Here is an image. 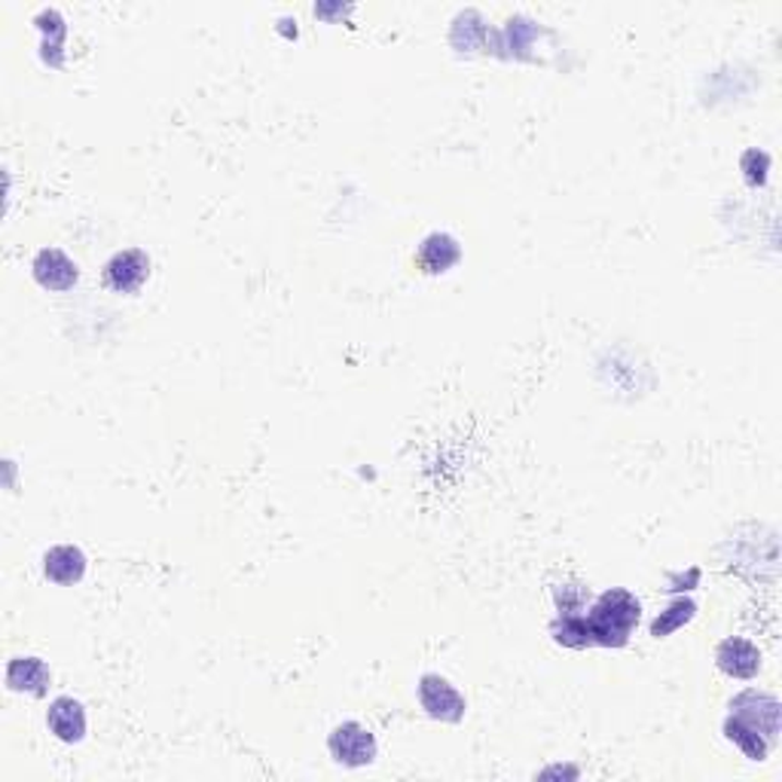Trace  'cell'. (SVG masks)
<instances>
[{
  "instance_id": "1",
  "label": "cell",
  "mask_w": 782,
  "mask_h": 782,
  "mask_svg": "<svg viewBox=\"0 0 782 782\" xmlns=\"http://www.w3.org/2000/svg\"><path fill=\"white\" fill-rule=\"evenodd\" d=\"M639 617H642L639 599L624 587H612L590 605V614H587L590 639L605 648H621V645H627Z\"/></svg>"
},
{
  "instance_id": "2",
  "label": "cell",
  "mask_w": 782,
  "mask_h": 782,
  "mask_svg": "<svg viewBox=\"0 0 782 782\" xmlns=\"http://www.w3.org/2000/svg\"><path fill=\"white\" fill-rule=\"evenodd\" d=\"M731 715L755 727L767 743H777V736H780V700L773 694H761V690L739 694L731 700Z\"/></svg>"
},
{
  "instance_id": "3",
  "label": "cell",
  "mask_w": 782,
  "mask_h": 782,
  "mask_svg": "<svg viewBox=\"0 0 782 782\" xmlns=\"http://www.w3.org/2000/svg\"><path fill=\"white\" fill-rule=\"evenodd\" d=\"M327 749H330L337 765L368 767L376 758V739H373V734L364 724L346 721V724L334 727V734L327 739Z\"/></svg>"
},
{
  "instance_id": "4",
  "label": "cell",
  "mask_w": 782,
  "mask_h": 782,
  "mask_svg": "<svg viewBox=\"0 0 782 782\" xmlns=\"http://www.w3.org/2000/svg\"><path fill=\"white\" fill-rule=\"evenodd\" d=\"M419 703L431 719L449 721V724L465 719V697L446 682L444 675L429 673L419 678Z\"/></svg>"
},
{
  "instance_id": "5",
  "label": "cell",
  "mask_w": 782,
  "mask_h": 782,
  "mask_svg": "<svg viewBox=\"0 0 782 782\" xmlns=\"http://www.w3.org/2000/svg\"><path fill=\"white\" fill-rule=\"evenodd\" d=\"M147 278H151V257L139 248L117 251L105 266V285L117 293H139Z\"/></svg>"
},
{
  "instance_id": "6",
  "label": "cell",
  "mask_w": 782,
  "mask_h": 782,
  "mask_svg": "<svg viewBox=\"0 0 782 782\" xmlns=\"http://www.w3.org/2000/svg\"><path fill=\"white\" fill-rule=\"evenodd\" d=\"M32 269H34V278H37V285L56 293L71 291L80 278L77 263L71 261L64 251H59V248H44V251L34 257Z\"/></svg>"
},
{
  "instance_id": "7",
  "label": "cell",
  "mask_w": 782,
  "mask_h": 782,
  "mask_svg": "<svg viewBox=\"0 0 782 782\" xmlns=\"http://www.w3.org/2000/svg\"><path fill=\"white\" fill-rule=\"evenodd\" d=\"M715 663L724 675H734V678H751L761 670V651L749 642V639H724L715 651Z\"/></svg>"
},
{
  "instance_id": "8",
  "label": "cell",
  "mask_w": 782,
  "mask_h": 782,
  "mask_svg": "<svg viewBox=\"0 0 782 782\" xmlns=\"http://www.w3.org/2000/svg\"><path fill=\"white\" fill-rule=\"evenodd\" d=\"M47 724L62 743H80L86 736V709L74 697H56L49 703Z\"/></svg>"
},
{
  "instance_id": "9",
  "label": "cell",
  "mask_w": 782,
  "mask_h": 782,
  "mask_svg": "<svg viewBox=\"0 0 782 782\" xmlns=\"http://www.w3.org/2000/svg\"><path fill=\"white\" fill-rule=\"evenodd\" d=\"M459 261L461 245L449 232H431L429 239L422 242V248H419V254H416L419 269L429 273V276H441L446 269H453Z\"/></svg>"
},
{
  "instance_id": "10",
  "label": "cell",
  "mask_w": 782,
  "mask_h": 782,
  "mask_svg": "<svg viewBox=\"0 0 782 782\" xmlns=\"http://www.w3.org/2000/svg\"><path fill=\"white\" fill-rule=\"evenodd\" d=\"M44 572L52 584L71 587V584L83 581V575H86V553L74 544H59L44 556Z\"/></svg>"
},
{
  "instance_id": "11",
  "label": "cell",
  "mask_w": 782,
  "mask_h": 782,
  "mask_svg": "<svg viewBox=\"0 0 782 782\" xmlns=\"http://www.w3.org/2000/svg\"><path fill=\"white\" fill-rule=\"evenodd\" d=\"M52 682L49 666L40 658H16L10 660L7 666V685L16 694H34V697H44Z\"/></svg>"
},
{
  "instance_id": "12",
  "label": "cell",
  "mask_w": 782,
  "mask_h": 782,
  "mask_svg": "<svg viewBox=\"0 0 782 782\" xmlns=\"http://www.w3.org/2000/svg\"><path fill=\"white\" fill-rule=\"evenodd\" d=\"M724 734H727V739H734L736 746L746 751L751 761H765V758H767V749H770V743H767L765 736L758 734L755 727H749L746 721H739V719H734V715H731V719L724 721Z\"/></svg>"
},
{
  "instance_id": "13",
  "label": "cell",
  "mask_w": 782,
  "mask_h": 782,
  "mask_svg": "<svg viewBox=\"0 0 782 782\" xmlns=\"http://www.w3.org/2000/svg\"><path fill=\"white\" fill-rule=\"evenodd\" d=\"M551 633L556 642L568 645V648H587V645H593L587 617H581V614H563L560 621H553Z\"/></svg>"
},
{
  "instance_id": "14",
  "label": "cell",
  "mask_w": 782,
  "mask_h": 782,
  "mask_svg": "<svg viewBox=\"0 0 782 782\" xmlns=\"http://www.w3.org/2000/svg\"><path fill=\"white\" fill-rule=\"evenodd\" d=\"M697 614V605L690 602V599H675L673 605L666 609V612H660V617L651 624V636L660 639V636H670L673 629L685 627L690 617Z\"/></svg>"
},
{
  "instance_id": "15",
  "label": "cell",
  "mask_w": 782,
  "mask_h": 782,
  "mask_svg": "<svg viewBox=\"0 0 782 782\" xmlns=\"http://www.w3.org/2000/svg\"><path fill=\"white\" fill-rule=\"evenodd\" d=\"M767 169H770V156L765 151H749L743 156V171L751 187H761L767 181Z\"/></svg>"
}]
</instances>
